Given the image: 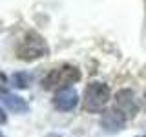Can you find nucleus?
Returning <instances> with one entry per match:
<instances>
[{
  "label": "nucleus",
  "instance_id": "f257e3e1",
  "mask_svg": "<svg viewBox=\"0 0 146 137\" xmlns=\"http://www.w3.org/2000/svg\"><path fill=\"white\" fill-rule=\"evenodd\" d=\"M49 53V46L44 40L42 35H38L36 31H27L24 39L17 46V55L22 61H36L40 57H46Z\"/></svg>",
  "mask_w": 146,
  "mask_h": 137
},
{
  "label": "nucleus",
  "instance_id": "f03ea898",
  "mask_svg": "<svg viewBox=\"0 0 146 137\" xmlns=\"http://www.w3.org/2000/svg\"><path fill=\"white\" fill-rule=\"evenodd\" d=\"M80 80V70L71 64H64L51 70L48 75L44 77L42 86L46 90H55V88H68L73 82Z\"/></svg>",
  "mask_w": 146,
  "mask_h": 137
},
{
  "label": "nucleus",
  "instance_id": "7ed1b4c3",
  "mask_svg": "<svg viewBox=\"0 0 146 137\" xmlns=\"http://www.w3.org/2000/svg\"><path fill=\"white\" fill-rule=\"evenodd\" d=\"M110 100V88L104 82H90L84 90V110L91 113L102 112Z\"/></svg>",
  "mask_w": 146,
  "mask_h": 137
},
{
  "label": "nucleus",
  "instance_id": "20e7f679",
  "mask_svg": "<svg viewBox=\"0 0 146 137\" xmlns=\"http://www.w3.org/2000/svg\"><path fill=\"white\" fill-rule=\"evenodd\" d=\"M115 110L121 113L124 119H131L137 115V104L133 99L131 90H121L115 95Z\"/></svg>",
  "mask_w": 146,
  "mask_h": 137
},
{
  "label": "nucleus",
  "instance_id": "39448f33",
  "mask_svg": "<svg viewBox=\"0 0 146 137\" xmlns=\"http://www.w3.org/2000/svg\"><path fill=\"white\" fill-rule=\"evenodd\" d=\"M53 104L57 110L60 112H71L73 108L79 104V93L73 88H62L60 91H57V95L53 97Z\"/></svg>",
  "mask_w": 146,
  "mask_h": 137
},
{
  "label": "nucleus",
  "instance_id": "423d86ee",
  "mask_svg": "<svg viewBox=\"0 0 146 137\" xmlns=\"http://www.w3.org/2000/svg\"><path fill=\"white\" fill-rule=\"evenodd\" d=\"M100 126L106 132H119L124 126V117L117 112V110H110V112H104L102 119H100Z\"/></svg>",
  "mask_w": 146,
  "mask_h": 137
},
{
  "label": "nucleus",
  "instance_id": "0eeeda50",
  "mask_svg": "<svg viewBox=\"0 0 146 137\" xmlns=\"http://www.w3.org/2000/svg\"><path fill=\"white\" fill-rule=\"evenodd\" d=\"M0 100H2L6 106L11 110V112H15V113H24L27 112V102L22 97H18V95H13V93H6V91H2L0 93Z\"/></svg>",
  "mask_w": 146,
  "mask_h": 137
},
{
  "label": "nucleus",
  "instance_id": "6e6552de",
  "mask_svg": "<svg viewBox=\"0 0 146 137\" xmlns=\"http://www.w3.org/2000/svg\"><path fill=\"white\" fill-rule=\"evenodd\" d=\"M29 75L24 71H20V73H15L13 75V84L17 86V88H27V84H29Z\"/></svg>",
  "mask_w": 146,
  "mask_h": 137
},
{
  "label": "nucleus",
  "instance_id": "1a4fd4ad",
  "mask_svg": "<svg viewBox=\"0 0 146 137\" xmlns=\"http://www.w3.org/2000/svg\"><path fill=\"white\" fill-rule=\"evenodd\" d=\"M6 86H7V77L4 75L2 71H0V93H2V91L6 90Z\"/></svg>",
  "mask_w": 146,
  "mask_h": 137
},
{
  "label": "nucleus",
  "instance_id": "9d476101",
  "mask_svg": "<svg viewBox=\"0 0 146 137\" xmlns=\"http://www.w3.org/2000/svg\"><path fill=\"white\" fill-rule=\"evenodd\" d=\"M6 122V113H4V110L0 108V124H4Z\"/></svg>",
  "mask_w": 146,
  "mask_h": 137
},
{
  "label": "nucleus",
  "instance_id": "9b49d317",
  "mask_svg": "<svg viewBox=\"0 0 146 137\" xmlns=\"http://www.w3.org/2000/svg\"><path fill=\"white\" fill-rule=\"evenodd\" d=\"M0 137H6V135H4V134H2V132H0Z\"/></svg>",
  "mask_w": 146,
  "mask_h": 137
},
{
  "label": "nucleus",
  "instance_id": "f8f14e48",
  "mask_svg": "<svg viewBox=\"0 0 146 137\" xmlns=\"http://www.w3.org/2000/svg\"><path fill=\"white\" fill-rule=\"evenodd\" d=\"M144 110H146V99H144Z\"/></svg>",
  "mask_w": 146,
  "mask_h": 137
},
{
  "label": "nucleus",
  "instance_id": "ddd939ff",
  "mask_svg": "<svg viewBox=\"0 0 146 137\" xmlns=\"http://www.w3.org/2000/svg\"><path fill=\"white\" fill-rule=\"evenodd\" d=\"M143 137H146V135H143Z\"/></svg>",
  "mask_w": 146,
  "mask_h": 137
}]
</instances>
